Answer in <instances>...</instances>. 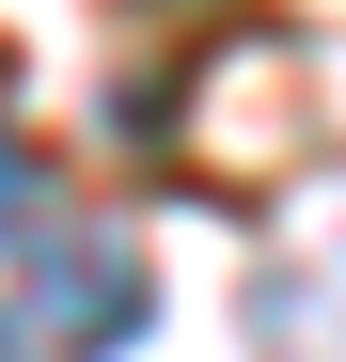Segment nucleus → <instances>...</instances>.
<instances>
[{"mask_svg": "<svg viewBox=\"0 0 346 362\" xmlns=\"http://www.w3.org/2000/svg\"><path fill=\"white\" fill-rule=\"evenodd\" d=\"M47 362H110V346H142V252L126 236H95V221H32V315H16Z\"/></svg>", "mask_w": 346, "mask_h": 362, "instance_id": "nucleus-1", "label": "nucleus"}, {"mask_svg": "<svg viewBox=\"0 0 346 362\" xmlns=\"http://www.w3.org/2000/svg\"><path fill=\"white\" fill-rule=\"evenodd\" d=\"M32 221H47V173H32L16 142H0V236H32Z\"/></svg>", "mask_w": 346, "mask_h": 362, "instance_id": "nucleus-2", "label": "nucleus"}, {"mask_svg": "<svg viewBox=\"0 0 346 362\" xmlns=\"http://www.w3.org/2000/svg\"><path fill=\"white\" fill-rule=\"evenodd\" d=\"M0 362H32V331H0Z\"/></svg>", "mask_w": 346, "mask_h": 362, "instance_id": "nucleus-3", "label": "nucleus"}]
</instances>
